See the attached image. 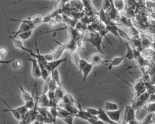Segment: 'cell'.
I'll list each match as a JSON object with an SVG mask.
<instances>
[{
    "label": "cell",
    "instance_id": "cell-6",
    "mask_svg": "<svg viewBox=\"0 0 155 124\" xmlns=\"http://www.w3.org/2000/svg\"><path fill=\"white\" fill-rule=\"evenodd\" d=\"M67 57H64L63 58H59V59L49 61L46 64V67L48 69V70L51 73L53 70L57 69L58 67L60 66L61 64L65 63L67 61Z\"/></svg>",
    "mask_w": 155,
    "mask_h": 124
},
{
    "label": "cell",
    "instance_id": "cell-45",
    "mask_svg": "<svg viewBox=\"0 0 155 124\" xmlns=\"http://www.w3.org/2000/svg\"><path fill=\"white\" fill-rule=\"evenodd\" d=\"M110 1V2H111V5H113V6H114V0H109Z\"/></svg>",
    "mask_w": 155,
    "mask_h": 124
},
{
    "label": "cell",
    "instance_id": "cell-10",
    "mask_svg": "<svg viewBox=\"0 0 155 124\" xmlns=\"http://www.w3.org/2000/svg\"><path fill=\"white\" fill-rule=\"evenodd\" d=\"M124 109V107H122L121 108H119L116 110L113 111H105L110 118L114 122H116L117 123H119L120 122V114Z\"/></svg>",
    "mask_w": 155,
    "mask_h": 124
},
{
    "label": "cell",
    "instance_id": "cell-43",
    "mask_svg": "<svg viewBox=\"0 0 155 124\" xmlns=\"http://www.w3.org/2000/svg\"><path fill=\"white\" fill-rule=\"evenodd\" d=\"M147 5L149 8H152L153 7H155V3L153 1H148L147 2Z\"/></svg>",
    "mask_w": 155,
    "mask_h": 124
},
{
    "label": "cell",
    "instance_id": "cell-7",
    "mask_svg": "<svg viewBox=\"0 0 155 124\" xmlns=\"http://www.w3.org/2000/svg\"><path fill=\"white\" fill-rule=\"evenodd\" d=\"M31 28H35V27L32 26L30 24L28 23H26V22H22L19 26V29L16 31H12L10 33V37H14V38H16L18 35L22 33V32H24L25 31H27V30H28V29H30Z\"/></svg>",
    "mask_w": 155,
    "mask_h": 124
},
{
    "label": "cell",
    "instance_id": "cell-14",
    "mask_svg": "<svg viewBox=\"0 0 155 124\" xmlns=\"http://www.w3.org/2000/svg\"><path fill=\"white\" fill-rule=\"evenodd\" d=\"M15 80H16V82H17V84H18V87H19V88H20L21 91V98H22V99L25 102H27V101L31 98V94H30L28 91H26L25 90H24V88H23V87L21 85V84L19 83V82L18 81V79H17L16 77H15Z\"/></svg>",
    "mask_w": 155,
    "mask_h": 124
},
{
    "label": "cell",
    "instance_id": "cell-37",
    "mask_svg": "<svg viewBox=\"0 0 155 124\" xmlns=\"http://www.w3.org/2000/svg\"><path fill=\"white\" fill-rule=\"evenodd\" d=\"M58 87V86L56 82H55V81L52 78H51V79L49 82V90L48 91H55Z\"/></svg>",
    "mask_w": 155,
    "mask_h": 124
},
{
    "label": "cell",
    "instance_id": "cell-33",
    "mask_svg": "<svg viewBox=\"0 0 155 124\" xmlns=\"http://www.w3.org/2000/svg\"><path fill=\"white\" fill-rule=\"evenodd\" d=\"M89 63L87 62L86 60H85L84 59H82L81 58L80 61H79V65H78V69H79V71L78 72V74L81 73L82 70H83V69Z\"/></svg>",
    "mask_w": 155,
    "mask_h": 124
},
{
    "label": "cell",
    "instance_id": "cell-40",
    "mask_svg": "<svg viewBox=\"0 0 155 124\" xmlns=\"http://www.w3.org/2000/svg\"><path fill=\"white\" fill-rule=\"evenodd\" d=\"M7 49L5 47H2L0 49V54H1V60L3 59V57L6 55L7 53Z\"/></svg>",
    "mask_w": 155,
    "mask_h": 124
},
{
    "label": "cell",
    "instance_id": "cell-48",
    "mask_svg": "<svg viewBox=\"0 0 155 124\" xmlns=\"http://www.w3.org/2000/svg\"><path fill=\"white\" fill-rule=\"evenodd\" d=\"M52 1H53V0H52Z\"/></svg>",
    "mask_w": 155,
    "mask_h": 124
},
{
    "label": "cell",
    "instance_id": "cell-29",
    "mask_svg": "<svg viewBox=\"0 0 155 124\" xmlns=\"http://www.w3.org/2000/svg\"><path fill=\"white\" fill-rule=\"evenodd\" d=\"M16 110L20 113V114H21V116H22V117H24L27 114V113L30 111V110H28V108L25 106V104L23 105H22V106H21V107H19L16 108Z\"/></svg>",
    "mask_w": 155,
    "mask_h": 124
},
{
    "label": "cell",
    "instance_id": "cell-4",
    "mask_svg": "<svg viewBox=\"0 0 155 124\" xmlns=\"http://www.w3.org/2000/svg\"><path fill=\"white\" fill-rule=\"evenodd\" d=\"M31 62V75L35 80H38L39 78H41V69L38 63L37 59L35 58H30L27 59Z\"/></svg>",
    "mask_w": 155,
    "mask_h": 124
},
{
    "label": "cell",
    "instance_id": "cell-30",
    "mask_svg": "<svg viewBox=\"0 0 155 124\" xmlns=\"http://www.w3.org/2000/svg\"><path fill=\"white\" fill-rule=\"evenodd\" d=\"M153 114L154 113H148V115L144 118L143 120L141 121V123H153Z\"/></svg>",
    "mask_w": 155,
    "mask_h": 124
},
{
    "label": "cell",
    "instance_id": "cell-24",
    "mask_svg": "<svg viewBox=\"0 0 155 124\" xmlns=\"http://www.w3.org/2000/svg\"><path fill=\"white\" fill-rule=\"evenodd\" d=\"M49 111L50 114L53 118V123H56V119L58 118V105L57 106H53L50 107Z\"/></svg>",
    "mask_w": 155,
    "mask_h": 124
},
{
    "label": "cell",
    "instance_id": "cell-20",
    "mask_svg": "<svg viewBox=\"0 0 155 124\" xmlns=\"http://www.w3.org/2000/svg\"><path fill=\"white\" fill-rule=\"evenodd\" d=\"M61 101V102L64 104H74V103L78 102L76 101L74 99L73 97L71 95L67 93H65Z\"/></svg>",
    "mask_w": 155,
    "mask_h": 124
},
{
    "label": "cell",
    "instance_id": "cell-46",
    "mask_svg": "<svg viewBox=\"0 0 155 124\" xmlns=\"http://www.w3.org/2000/svg\"><path fill=\"white\" fill-rule=\"evenodd\" d=\"M24 1V0H19L18 2H15V4H18V3H20L21 2H22V1Z\"/></svg>",
    "mask_w": 155,
    "mask_h": 124
},
{
    "label": "cell",
    "instance_id": "cell-26",
    "mask_svg": "<svg viewBox=\"0 0 155 124\" xmlns=\"http://www.w3.org/2000/svg\"><path fill=\"white\" fill-rule=\"evenodd\" d=\"M65 91L64 90V88L60 87H58L55 90V96H56V98L59 101L60 100H61L64 96V95L65 93Z\"/></svg>",
    "mask_w": 155,
    "mask_h": 124
},
{
    "label": "cell",
    "instance_id": "cell-1",
    "mask_svg": "<svg viewBox=\"0 0 155 124\" xmlns=\"http://www.w3.org/2000/svg\"><path fill=\"white\" fill-rule=\"evenodd\" d=\"M87 30L89 33V38H84V40L89 42L93 47H95L99 52L104 54L102 48V46L105 47L102 43V36L92 26V25L88 26Z\"/></svg>",
    "mask_w": 155,
    "mask_h": 124
},
{
    "label": "cell",
    "instance_id": "cell-17",
    "mask_svg": "<svg viewBox=\"0 0 155 124\" xmlns=\"http://www.w3.org/2000/svg\"><path fill=\"white\" fill-rule=\"evenodd\" d=\"M125 46H126L127 52H126V54H125V56L126 58L128 59V60H131L134 59V50H133V48L132 46L130 43V42H126L125 43Z\"/></svg>",
    "mask_w": 155,
    "mask_h": 124
},
{
    "label": "cell",
    "instance_id": "cell-38",
    "mask_svg": "<svg viewBox=\"0 0 155 124\" xmlns=\"http://www.w3.org/2000/svg\"><path fill=\"white\" fill-rule=\"evenodd\" d=\"M85 110H87L88 113H90L91 114L97 116L99 114V108L96 109L94 108H90V107H85Z\"/></svg>",
    "mask_w": 155,
    "mask_h": 124
},
{
    "label": "cell",
    "instance_id": "cell-42",
    "mask_svg": "<svg viewBox=\"0 0 155 124\" xmlns=\"http://www.w3.org/2000/svg\"><path fill=\"white\" fill-rule=\"evenodd\" d=\"M48 25H49V26H50V27H54V26H56V25H57V22L54 20V19H52L51 20H50L49 22H48Z\"/></svg>",
    "mask_w": 155,
    "mask_h": 124
},
{
    "label": "cell",
    "instance_id": "cell-41",
    "mask_svg": "<svg viewBox=\"0 0 155 124\" xmlns=\"http://www.w3.org/2000/svg\"><path fill=\"white\" fill-rule=\"evenodd\" d=\"M54 19V20L57 22V23H59L61 22H62L63 20V17L61 16V14L59 13L57 14L53 18Z\"/></svg>",
    "mask_w": 155,
    "mask_h": 124
},
{
    "label": "cell",
    "instance_id": "cell-11",
    "mask_svg": "<svg viewBox=\"0 0 155 124\" xmlns=\"http://www.w3.org/2000/svg\"><path fill=\"white\" fill-rule=\"evenodd\" d=\"M35 40H36V41H35V45H36V54H35L33 52H31L29 54L31 57H33L35 58L36 59H37L38 61H41V62H42V63H45L46 64L47 63L48 61L47 60V59H46V58L45 57V55H42V54H40V52H39V49H38V43H37V40H36V36L35 37Z\"/></svg>",
    "mask_w": 155,
    "mask_h": 124
},
{
    "label": "cell",
    "instance_id": "cell-39",
    "mask_svg": "<svg viewBox=\"0 0 155 124\" xmlns=\"http://www.w3.org/2000/svg\"><path fill=\"white\" fill-rule=\"evenodd\" d=\"M128 29H129L130 33L131 34V36H134V35L139 34V31L135 27H134L133 25L130 26V27H128Z\"/></svg>",
    "mask_w": 155,
    "mask_h": 124
},
{
    "label": "cell",
    "instance_id": "cell-2",
    "mask_svg": "<svg viewBox=\"0 0 155 124\" xmlns=\"http://www.w3.org/2000/svg\"><path fill=\"white\" fill-rule=\"evenodd\" d=\"M54 40L56 43L59 45V46L57 47L56 49H53L52 51L45 55V57L48 61L61 58L62 54L65 50V47L64 43H61L56 40Z\"/></svg>",
    "mask_w": 155,
    "mask_h": 124
},
{
    "label": "cell",
    "instance_id": "cell-13",
    "mask_svg": "<svg viewBox=\"0 0 155 124\" xmlns=\"http://www.w3.org/2000/svg\"><path fill=\"white\" fill-rule=\"evenodd\" d=\"M126 58L125 56L124 55V56H119V57H114L111 61H110V63L108 64V70H111L112 69V68L113 67H115V66H117L119 65H120L122 61Z\"/></svg>",
    "mask_w": 155,
    "mask_h": 124
},
{
    "label": "cell",
    "instance_id": "cell-36",
    "mask_svg": "<svg viewBox=\"0 0 155 124\" xmlns=\"http://www.w3.org/2000/svg\"><path fill=\"white\" fill-rule=\"evenodd\" d=\"M12 67L14 69H20L22 66V63L21 60H18L15 59L12 63Z\"/></svg>",
    "mask_w": 155,
    "mask_h": 124
},
{
    "label": "cell",
    "instance_id": "cell-15",
    "mask_svg": "<svg viewBox=\"0 0 155 124\" xmlns=\"http://www.w3.org/2000/svg\"><path fill=\"white\" fill-rule=\"evenodd\" d=\"M64 45L65 47V50H67L70 53L76 51L77 49L76 46V41L74 40H70L65 42L64 43Z\"/></svg>",
    "mask_w": 155,
    "mask_h": 124
},
{
    "label": "cell",
    "instance_id": "cell-8",
    "mask_svg": "<svg viewBox=\"0 0 155 124\" xmlns=\"http://www.w3.org/2000/svg\"><path fill=\"white\" fill-rule=\"evenodd\" d=\"M97 117L104 123L109 124H117L116 122L113 121L110 118L105 110L104 109H102L101 107H99V114L97 115Z\"/></svg>",
    "mask_w": 155,
    "mask_h": 124
},
{
    "label": "cell",
    "instance_id": "cell-22",
    "mask_svg": "<svg viewBox=\"0 0 155 124\" xmlns=\"http://www.w3.org/2000/svg\"><path fill=\"white\" fill-rule=\"evenodd\" d=\"M118 109H119V105L116 103L110 102V101H107L105 102L104 110L105 111H113Z\"/></svg>",
    "mask_w": 155,
    "mask_h": 124
},
{
    "label": "cell",
    "instance_id": "cell-5",
    "mask_svg": "<svg viewBox=\"0 0 155 124\" xmlns=\"http://www.w3.org/2000/svg\"><path fill=\"white\" fill-rule=\"evenodd\" d=\"M104 54L101 52L94 53L91 54L90 57V63L93 64L94 66L99 65V64H105L108 62V61L105 60Z\"/></svg>",
    "mask_w": 155,
    "mask_h": 124
},
{
    "label": "cell",
    "instance_id": "cell-16",
    "mask_svg": "<svg viewBox=\"0 0 155 124\" xmlns=\"http://www.w3.org/2000/svg\"><path fill=\"white\" fill-rule=\"evenodd\" d=\"M106 28L108 31L109 33H111L113 35H114L115 37H116L119 41L122 43L121 40V37L119 36V32H118V26H116V24H113V25H105Z\"/></svg>",
    "mask_w": 155,
    "mask_h": 124
},
{
    "label": "cell",
    "instance_id": "cell-23",
    "mask_svg": "<svg viewBox=\"0 0 155 124\" xmlns=\"http://www.w3.org/2000/svg\"><path fill=\"white\" fill-rule=\"evenodd\" d=\"M31 20L33 24L35 27L44 23V17L40 14H36L33 16V17H31Z\"/></svg>",
    "mask_w": 155,
    "mask_h": 124
},
{
    "label": "cell",
    "instance_id": "cell-18",
    "mask_svg": "<svg viewBox=\"0 0 155 124\" xmlns=\"http://www.w3.org/2000/svg\"><path fill=\"white\" fill-rule=\"evenodd\" d=\"M93 66H94V65H93V64H91V63H89L83 69V70H82L81 73H82V75H83L82 81H83L84 82L86 81V79H87L88 76L89 75V74H90V72H91Z\"/></svg>",
    "mask_w": 155,
    "mask_h": 124
},
{
    "label": "cell",
    "instance_id": "cell-9",
    "mask_svg": "<svg viewBox=\"0 0 155 124\" xmlns=\"http://www.w3.org/2000/svg\"><path fill=\"white\" fill-rule=\"evenodd\" d=\"M1 101L8 107V110H2L1 111V112H10V113H12V114H13V116L15 117V118L16 119V120H18L19 122H20L21 120V119H22V116H21V114H20V113L16 109V108H12L8 104H7V102L5 101V100H4V99H2V98H1Z\"/></svg>",
    "mask_w": 155,
    "mask_h": 124
},
{
    "label": "cell",
    "instance_id": "cell-34",
    "mask_svg": "<svg viewBox=\"0 0 155 124\" xmlns=\"http://www.w3.org/2000/svg\"><path fill=\"white\" fill-rule=\"evenodd\" d=\"M84 39H79L76 40V46H77V49L78 50H84L85 49V43H84Z\"/></svg>",
    "mask_w": 155,
    "mask_h": 124
},
{
    "label": "cell",
    "instance_id": "cell-35",
    "mask_svg": "<svg viewBox=\"0 0 155 124\" xmlns=\"http://www.w3.org/2000/svg\"><path fill=\"white\" fill-rule=\"evenodd\" d=\"M74 117H75V115L70 114L61 119L67 124H72L73 123V119Z\"/></svg>",
    "mask_w": 155,
    "mask_h": 124
},
{
    "label": "cell",
    "instance_id": "cell-12",
    "mask_svg": "<svg viewBox=\"0 0 155 124\" xmlns=\"http://www.w3.org/2000/svg\"><path fill=\"white\" fill-rule=\"evenodd\" d=\"M9 39H10L12 40V42H13V43L15 46L16 48H17L18 49H19L22 50V51H24L28 52V54H30V52H33L32 49H28V48H26V47L24 45V43H23V42L21 41V40H20V39L18 40V39H16V38H14V37H10V36H9Z\"/></svg>",
    "mask_w": 155,
    "mask_h": 124
},
{
    "label": "cell",
    "instance_id": "cell-47",
    "mask_svg": "<svg viewBox=\"0 0 155 124\" xmlns=\"http://www.w3.org/2000/svg\"><path fill=\"white\" fill-rule=\"evenodd\" d=\"M148 1H153V2H155V0H148Z\"/></svg>",
    "mask_w": 155,
    "mask_h": 124
},
{
    "label": "cell",
    "instance_id": "cell-27",
    "mask_svg": "<svg viewBox=\"0 0 155 124\" xmlns=\"http://www.w3.org/2000/svg\"><path fill=\"white\" fill-rule=\"evenodd\" d=\"M114 6L117 9V11H122L124 8L125 2L124 0H114Z\"/></svg>",
    "mask_w": 155,
    "mask_h": 124
},
{
    "label": "cell",
    "instance_id": "cell-21",
    "mask_svg": "<svg viewBox=\"0 0 155 124\" xmlns=\"http://www.w3.org/2000/svg\"><path fill=\"white\" fill-rule=\"evenodd\" d=\"M34 29L35 28H31L30 29H28V30L25 31L24 32H22V33H19L17 37H18L20 39H21L22 40H27L28 39H29L31 37V36L33 34Z\"/></svg>",
    "mask_w": 155,
    "mask_h": 124
},
{
    "label": "cell",
    "instance_id": "cell-3",
    "mask_svg": "<svg viewBox=\"0 0 155 124\" xmlns=\"http://www.w3.org/2000/svg\"><path fill=\"white\" fill-rule=\"evenodd\" d=\"M135 111L136 110L131 105L126 104L125 106L124 119L121 123H128L136 119Z\"/></svg>",
    "mask_w": 155,
    "mask_h": 124
},
{
    "label": "cell",
    "instance_id": "cell-31",
    "mask_svg": "<svg viewBox=\"0 0 155 124\" xmlns=\"http://www.w3.org/2000/svg\"><path fill=\"white\" fill-rule=\"evenodd\" d=\"M145 85H146L147 91L150 95L155 93V84H153L150 82H145Z\"/></svg>",
    "mask_w": 155,
    "mask_h": 124
},
{
    "label": "cell",
    "instance_id": "cell-25",
    "mask_svg": "<svg viewBox=\"0 0 155 124\" xmlns=\"http://www.w3.org/2000/svg\"><path fill=\"white\" fill-rule=\"evenodd\" d=\"M70 58H71V60H72V61L74 63V64L77 67H78L79 63L81 60V57H80V55H79V54L76 51H74V52L70 53Z\"/></svg>",
    "mask_w": 155,
    "mask_h": 124
},
{
    "label": "cell",
    "instance_id": "cell-32",
    "mask_svg": "<svg viewBox=\"0 0 155 124\" xmlns=\"http://www.w3.org/2000/svg\"><path fill=\"white\" fill-rule=\"evenodd\" d=\"M118 32H119V36H120V37L123 38L124 39L127 40L129 42L131 41V37H130L124 30H122V29H120L119 27H118Z\"/></svg>",
    "mask_w": 155,
    "mask_h": 124
},
{
    "label": "cell",
    "instance_id": "cell-44",
    "mask_svg": "<svg viewBox=\"0 0 155 124\" xmlns=\"http://www.w3.org/2000/svg\"><path fill=\"white\" fill-rule=\"evenodd\" d=\"M151 46H152V47H153V50L155 51V37L154 38V41H153V42L152 43Z\"/></svg>",
    "mask_w": 155,
    "mask_h": 124
},
{
    "label": "cell",
    "instance_id": "cell-28",
    "mask_svg": "<svg viewBox=\"0 0 155 124\" xmlns=\"http://www.w3.org/2000/svg\"><path fill=\"white\" fill-rule=\"evenodd\" d=\"M148 113H155V102H148L144 106Z\"/></svg>",
    "mask_w": 155,
    "mask_h": 124
},
{
    "label": "cell",
    "instance_id": "cell-19",
    "mask_svg": "<svg viewBox=\"0 0 155 124\" xmlns=\"http://www.w3.org/2000/svg\"><path fill=\"white\" fill-rule=\"evenodd\" d=\"M51 76L55 81L58 86L64 88L62 86V82L61 80V76H60V74H59L58 69H56L54 70H53L51 72Z\"/></svg>",
    "mask_w": 155,
    "mask_h": 124
}]
</instances>
